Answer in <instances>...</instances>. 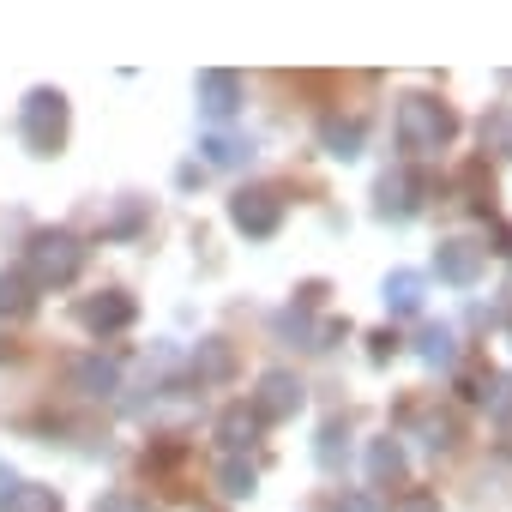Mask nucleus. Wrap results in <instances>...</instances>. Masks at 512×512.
Wrapping results in <instances>:
<instances>
[{
	"instance_id": "obj_19",
	"label": "nucleus",
	"mask_w": 512,
	"mask_h": 512,
	"mask_svg": "<svg viewBox=\"0 0 512 512\" xmlns=\"http://www.w3.org/2000/svg\"><path fill=\"white\" fill-rule=\"evenodd\" d=\"M344 452H350V428H344V422H326V428H320V464L338 470Z\"/></svg>"
},
{
	"instance_id": "obj_5",
	"label": "nucleus",
	"mask_w": 512,
	"mask_h": 512,
	"mask_svg": "<svg viewBox=\"0 0 512 512\" xmlns=\"http://www.w3.org/2000/svg\"><path fill=\"white\" fill-rule=\"evenodd\" d=\"M296 410H302V380L284 374V368L260 374V392H253V416H260V422H290Z\"/></svg>"
},
{
	"instance_id": "obj_1",
	"label": "nucleus",
	"mask_w": 512,
	"mask_h": 512,
	"mask_svg": "<svg viewBox=\"0 0 512 512\" xmlns=\"http://www.w3.org/2000/svg\"><path fill=\"white\" fill-rule=\"evenodd\" d=\"M79 266H85V241L67 235V229H43V235L25 247V278L43 284V290H49V284H73Z\"/></svg>"
},
{
	"instance_id": "obj_14",
	"label": "nucleus",
	"mask_w": 512,
	"mask_h": 512,
	"mask_svg": "<svg viewBox=\"0 0 512 512\" xmlns=\"http://www.w3.org/2000/svg\"><path fill=\"white\" fill-rule=\"evenodd\" d=\"M452 344H458V338H452V326H422V332H416V356H422L428 368H446V362L458 356Z\"/></svg>"
},
{
	"instance_id": "obj_18",
	"label": "nucleus",
	"mask_w": 512,
	"mask_h": 512,
	"mask_svg": "<svg viewBox=\"0 0 512 512\" xmlns=\"http://www.w3.org/2000/svg\"><path fill=\"white\" fill-rule=\"evenodd\" d=\"M31 278L25 272H0V314H31Z\"/></svg>"
},
{
	"instance_id": "obj_22",
	"label": "nucleus",
	"mask_w": 512,
	"mask_h": 512,
	"mask_svg": "<svg viewBox=\"0 0 512 512\" xmlns=\"http://www.w3.org/2000/svg\"><path fill=\"white\" fill-rule=\"evenodd\" d=\"M422 434H428V452H446V446L458 440V428H452V416H428V422H422Z\"/></svg>"
},
{
	"instance_id": "obj_11",
	"label": "nucleus",
	"mask_w": 512,
	"mask_h": 512,
	"mask_svg": "<svg viewBox=\"0 0 512 512\" xmlns=\"http://www.w3.org/2000/svg\"><path fill=\"white\" fill-rule=\"evenodd\" d=\"M115 380H121V368H115L109 356H79V362H73V386L91 392V398H109Z\"/></svg>"
},
{
	"instance_id": "obj_13",
	"label": "nucleus",
	"mask_w": 512,
	"mask_h": 512,
	"mask_svg": "<svg viewBox=\"0 0 512 512\" xmlns=\"http://www.w3.org/2000/svg\"><path fill=\"white\" fill-rule=\"evenodd\" d=\"M320 145H326L332 157H344V163L362 157V121H338V115H332V121L320 127Z\"/></svg>"
},
{
	"instance_id": "obj_6",
	"label": "nucleus",
	"mask_w": 512,
	"mask_h": 512,
	"mask_svg": "<svg viewBox=\"0 0 512 512\" xmlns=\"http://www.w3.org/2000/svg\"><path fill=\"white\" fill-rule=\"evenodd\" d=\"M482 266H488V247H476V241H464V235L440 241V253H434V272H440L446 284H458V290H470V284L482 278Z\"/></svg>"
},
{
	"instance_id": "obj_16",
	"label": "nucleus",
	"mask_w": 512,
	"mask_h": 512,
	"mask_svg": "<svg viewBox=\"0 0 512 512\" xmlns=\"http://www.w3.org/2000/svg\"><path fill=\"white\" fill-rule=\"evenodd\" d=\"M368 476L374 482H398L404 476V446L398 440H374L368 446Z\"/></svg>"
},
{
	"instance_id": "obj_8",
	"label": "nucleus",
	"mask_w": 512,
	"mask_h": 512,
	"mask_svg": "<svg viewBox=\"0 0 512 512\" xmlns=\"http://www.w3.org/2000/svg\"><path fill=\"white\" fill-rule=\"evenodd\" d=\"M235 103H241V79L235 73H199V109L211 121H229Z\"/></svg>"
},
{
	"instance_id": "obj_15",
	"label": "nucleus",
	"mask_w": 512,
	"mask_h": 512,
	"mask_svg": "<svg viewBox=\"0 0 512 512\" xmlns=\"http://www.w3.org/2000/svg\"><path fill=\"white\" fill-rule=\"evenodd\" d=\"M386 308L392 314H416L422 308V278L416 272H392L386 278Z\"/></svg>"
},
{
	"instance_id": "obj_23",
	"label": "nucleus",
	"mask_w": 512,
	"mask_h": 512,
	"mask_svg": "<svg viewBox=\"0 0 512 512\" xmlns=\"http://www.w3.org/2000/svg\"><path fill=\"white\" fill-rule=\"evenodd\" d=\"M392 512H440V500H434L428 488H410V494H398V500H392Z\"/></svg>"
},
{
	"instance_id": "obj_7",
	"label": "nucleus",
	"mask_w": 512,
	"mask_h": 512,
	"mask_svg": "<svg viewBox=\"0 0 512 512\" xmlns=\"http://www.w3.org/2000/svg\"><path fill=\"white\" fill-rule=\"evenodd\" d=\"M260 428H266V422L253 416V404H229V410H223V422H217V440H223V452H229V458H241L253 440H260Z\"/></svg>"
},
{
	"instance_id": "obj_12",
	"label": "nucleus",
	"mask_w": 512,
	"mask_h": 512,
	"mask_svg": "<svg viewBox=\"0 0 512 512\" xmlns=\"http://www.w3.org/2000/svg\"><path fill=\"white\" fill-rule=\"evenodd\" d=\"M0 512H61V494L43 482H19V488L0 494Z\"/></svg>"
},
{
	"instance_id": "obj_4",
	"label": "nucleus",
	"mask_w": 512,
	"mask_h": 512,
	"mask_svg": "<svg viewBox=\"0 0 512 512\" xmlns=\"http://www.w3.org/2000/svg\"><path fill=\"white\" fill-rule=\"evenodd\" d=\"M229 217H235V229H247V235H278L284 199H278L272 187H241V193L229 199Z\"/></svg>"
},
{
	"instance_id": "obj_2",
	"label": "nucleus",
	"mask_w": 512,
	"mask_h": 512,
	"mask_svg": "<svg viewBox=\"0 0 512 512\" xmlns=\"http://www.w3.org/2000/svg\"><path fill=\"white\" fill-rule=\"evenodd\" d=\"M452 133H458V115H452L440 97H422V91H416V97L398 103V145H404V151H440Z\"/></svg>"
},
{
	"instance_id": "obj_27",
	"label": "nucleus",
	"mask_w": 512,
	"mask_h": 512,
	"mask_svg": "<svg viewBox=\"0 0 512 512\" xmlns=\"http://www.w3.org/2000/svg\"><path fill=\"white\" fill-rule=\"evenodd\" d=\"M392 350H398V338H392V332H380V338H374V362H386Z\"/></svg>"
},
{
	"instance_id": "obj_21",
	"label": "nucleus",
	"mask_w": 512,
	"mask_h": 512,
	"mask_svg": "<svg viewBox=\"0 0 512 512\" xmlns=\"http://www.w3.org/2000/svg\"><path fill=\"white\" fill-rule=\"evenodd\" d=\"M199 374H205V380H223V374H229V350H223V338H205V344H199Z\"/></svg>"
},
{
	"instance_id": "obj_17",
	"label": "nucleus",
	"mask_w": 512,
	"mask_h": 512,
	"mask_svg": "<svg viewBox=\"0 0 512 512\" xmlns=\"http://www.w3.org/2000/svg\"><path fill=\"white\" fill-rule=\"evenodd\" d=\"M253 482H260V476H253V464H247V458H223V464H217V488H223L229 500L253 494Z\"/></svg>"
},
{
	"instance_id": "obj_9",
	"label": "nucleus",
	"mask_w": 512,
	"mask_h": 512,
	"mask_svg": "<svg viewBox=\"0 0 512 512\" xmlns=\"http://www.w3.org/2000/svg\"><path fill=\"white\" fill-rule=\"evenodd\" d=\"M79 320H85L91 332H121V326H133V296L103 290L97 302H85V308H79Z\"/></svg>"
},
{
	"instance_id": "obj_20",
	"label": "nucleus",
	"mask_w": 512,
	"mask_h": 512,
	"mask_svg": "<svg viewBox=\"0 0 512 512\" xmlns=\"http://www.w3.org/2000/svg\"><path fill=\"white\" fill-rule=\"evenodd\" d=\"M199 151H205L211 163H241V157H253V145H241V139H223V133H211Z\"/></svg>"
},
{
	"instance_id": "obj_25",
	"label": "nucleus",
	"mask_w": 512,
	"mask_h": 512,
	"mask_svg": "<svg viewBox=\"0 0 512 512\" xmlns=\"http://www.w3.org/2000/svg\"><path fill=\"white\" fill-rule=\"evenodd\" d=\"M97 512H157L151 500H133V494H109V500H97Z\"/></svg>"
},
{
	"instance_id": "obj_26",
	"label": "nucleus",
	"mask_w": 512,
	"mask_h": 512,
	"mask_svg": "<svg viewBox=\"0 0 512 512\" xmlns=\"http://www.w3.org/2000/svg\"><path fill=\"white\" fill-rule=\"evenodd\" d=\"M338 512H380V506L368 494H350V500H338Z\"/></svg>"
},
{
	"instance_id": "obj_10",
	"label": "nucleus",
	"mask_w": 512,
	"mask_h": 512,
	"mask_svg": "<svg viewBox=\"0 0 512 512\" xmlns=\"http://www.w3.org/2000/svg\"><path fill=\"white\" fill-rule=\"evenodd\" d=\"M416 193H422L416 175H386V181H380V217H398V223L416 217V205H422Z\"/></svg>"
},
{
	"instance_id": "obj_24",
	"label": "nucleus",
	"mask_w": 512,
	"mask_h": 512,
	"mask_svg": "<svg viewBox=\"0 0 512 512\" xmlns=\"http://www.w3.org/2000/svg\"><path fill=\"white\" fill-rule=\"evenodd\" d=\"M488 404H494L500 422H512V380H494V386H488Z\"/></svg>"
},
{
	"instance_id": "obj_3",
	"label": "nucleus",
	"mask_w": 512,
	"mask_h": 512,
	"mask_svg": "<svg viewBox=\"0 0 512 512\" xmlns=\"http://www.w3.org/2000/svg\"><path fill=\"white\" fill-rule=\"evenodd\" d=\"M19 133H25V145L31 151H61V139H67V97L61 91H31L25 97V115H19Z\"/></svg>"
}]
</instances>
